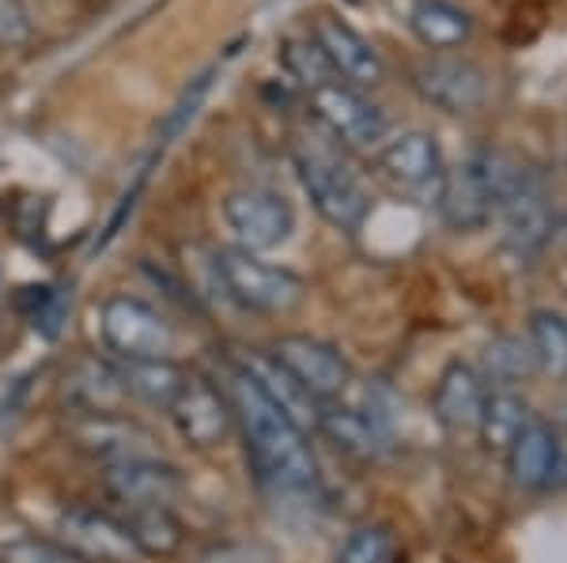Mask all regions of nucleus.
I'll use <instances>...</instances> for the list:
<instances>
[{"label": "nucleus", "instance_id": "21", "mask_svg": "<svg viewBox=\"0 0 567 563\" xmlns=\"http://www.w3.org/2000/svg\"><path fill=\"white\" fill-rule=\"evenodd\" d=\"M556 461H560V447H556L553 428L542 420H534L507 450L511 484L523 488V492H542V488L553 484Z\"/></svg>", "mask_w": 567, "mask_h": 563}, {"label": "nucleus", "instance_id": "26", "mask_svg": "<svg viewBox=\"0 0 567 563\" xmlns=\"http://www.w3.org/2000/svg\"><path fill=\"white\" fill-rule=\"evenodd\" d=\"M280 69L288 72V80L296 87H303V91H315V87H322L329 84V80H337V72L329 69V61L322 58V50H318V42L310 39H284L280 42Z\"/></svg>", "mask_w": 567, "mask_h": 563}, {"label": "nucleus", "instance_id": "28", "mask_svg": "<svg viewBox=\"0 0 567 563\" xmlns=\"http://www.w3.org/2000/svg\"><path fill=\"white\" fill-rule=\"evenodd\" d=\"M537 371V356L529 348V341L523 337H496L484 352V383H499V386H511V383H523L526 375Z\"/></svg>", "mask_w": 567, "mask_h": 563}, {"label": "nucleus", "instance_id": "13", "mask_svg": "<svg viewBox=\"0 0 567 563\" xmlns=\"http://www.w3.org/2000/svg\"><path fill=\"white\" fill-rule=\"evenodd\" d=\"M315 431H322L337 450H344L349 458L360 461H379L390 450V416L382 408L368 405H349V402H322L318 405V424Z\"/></svg>", "mask_w": 567, "mask_h": 563}, {"label": "nucleus", "instance_id": "23", "mask_svg": "<svg viewBox=\"0 0 567 563\" xmlns=\"http://www.w3.org/2000/svg\"><path fill=\"white\" fill-rule=\"evenodd\" d=\"M125 530L136 544L141 560H171L186 544V525L178 522V514L171 507H133L125 514Z\"/></svg>", "mask_w": 567, "mask_h": 563}, {"label": "nucleus", "instance_id": "24", "mask_svg": "<svg viewBox=\"0 0 567 563\" xmlns=\"http://www.w3.org/2000/svg\"><path fill=\"white\" fill-rule=\"evenodd\" d=\"M534 420H537V416L529 413V405L523 402V397H518L515 389L499 386V389H488V397H484L477 431H481V439H484V447H488V450L507 453L511 442H515Z\"/></svg>", "mask_w": 567, "mask_h": 563}, {"label": "nucleus", "instance_id": "11", "mask_svg": "<svg viewBox=\"0 0 567 563\" xmlns=\"http://www.w3.org/2000/svg\"><path fill=\"white\" fill-rule=\"evenodd\" d=\"M167 416L175 424V431L182 435V442L194 450H213L231 435L235 416H231V402L219 389L213 378L194 375L189 371L186 383L175 394V402L167 405Z\"/></svg>", "mask_w": 567, "mask_h": 563}, {"label": "nucleus", "instance_id": "6", "mask_svg": "<svg viewBox=\"0 0 567 563\" xmlns=\"http://www.w3.org/2000/svg\"><path fill=\"white\" fill-rule=\"evenodd\" d=\"M307 106L315 122L344 148H379L390 133L386 114L344 80H329V84L307 91Z\"/></svg>", "mask_w": 567, "mask_h": 563}, {"label": "nucleus", "instance_id": "16", "mask_svg": "<svg viewBox=\"0 0 567 563\" xmlns=\"http://www.w3.org/2000/svg\"><path fill=\"white\" fill-rule=\"evenodd\" d=\"M69 439L76 450L91 453L103 461H122L148 453V431L141 424H133L125 413H76V420L69 424Z\"/></svg>", "mask_w": 567, "mask_h": 563}, {"label": "nucleus", "instance_id": "20", "mask_svg": "<svg viewBox=\"0 0 567 563\" xmlns=\"http://www.w3.org/2000/svg\"><path fill=\"white\" fill-rule=\"evenodd\" d=\"M239 367L254 378V386H258L261 394L269 397V402L277 405L291 424H299L303 431L315 428V424H318V402L296 383V378L288 375V371L280 367L277 359L269 356V352H250Z\"/></svg>", "mask_w": 567, "mask_h": 563}, {"label": "nucleus", "instance_id": "7", "mask_svg": "<svg viewBox=\"0 0 567 563\" xmlns=\"http://www.w3.org/2000/svg\"><path fill=\"white\" fill-rule=\"evenodd\" d=\"M374 170H379V178L386 181L393 194H405V197H416V201L435 205L439 186H443V175H446V159L432 133L413 129V133H401V136H393V140L379 144Z\"/></svg>", "mask_w": 567, "mask_h": 563}, {"label": "nucleus", "instance_id": "22", "mask_svg": "<svg viewBox=\"0 0 567 563\" xmlns=\"http://www.w3.org/2000/svg\"><path fill=\"white\" fill-rule=\"evenodd\" d=\"M409 31L416 34V42L424 50H462L473 39V15L462 4H454V0H413Z\"/></svg>", "mask_w": 567, "mask_h": 563}, {"label": "nucleus", "instance_id": "32", "mask_svg": "<svg viewBox=\"0 0 567 563\" xmlns=\"http://www.w3.org/2000/svg\"><path fill=\"white\" fill-rule=\"evenodd\" d=\"M155 163H159V152H155V156H152V159L144 163V167L133 175L130 189H125L122 201H117V208H114V216H110L106 227H103V234H99V239H95V250H106L110 242H114L117 234H122V227L133 220V212H136V205H141V194H144V186H148V178H152V167H155Z\"/></svg>", "mask_w": 567, "mask_h": 563}, {"label": "nucleus", "instance_id": "12", "mask_svg": "<svg viewBox=\"0 0 567 563\" xmlns=\"http://www.w3.org/2000/svg\"><path fill=\"white\" fill-rule=\"evenodd\" d=\"M61 544L84 563H141V552L130 541L122 519L99 507H69L58 519Z\"/></svg>", "mask_w": 567, "mask_h": 563}, {"label": "nucleus", "instance_id": "2", "mask_svg": "<svg viewBox=\"0 0 567 563\" xmlns=\"http://www.w3.org/2000/svg\"><path fill=\"white\" fill-rule=\"evenodd\" d=\"M534 175L511 152L481 144L446 167L443 186H439V216L454 231H481L499 216V208L523 189V181Z\"/></svg>", "mask_w": 567, "mask_h": 563}, {"label": "nucleus", "instance_id": "31", "mask_svg": "<svg viewBox=\"0 0 567 563\" xmlns=\"http://www.w3.org/2000/svg\"><path fill=\"white\" fill-rule=\"evenodd\" d=\"M0 563H84L61 541L50 538H16L0 549Z\"/></svg>", "mask_w": 567, "mask_h": 563}, {"label": "nucleus", "instance_id": "5", "mask_svg": "<svg viewBox=\"0 0 567 563\" xmlns=\"http://www.w3.org/2000/svg\"><path fill=\"white\" fill-rule=\"evenodd\" d=\"M99 337L122 363L171 359L175 330L152 303L136 295H110L99 306Z\"/></svg>", "mask_w": 567, "mask_h": 563}, {"label": "nucleus", "instance_id": "4", "mask_svg": "<svg viewBox=\"0 0 567 563\" xmlns=\"http://www.w3.org/2000/svg\"><path fill=\"white\" fill-rule=\"evenodd\" d=\"M213 272H216L219 288H224V295L250 314H265V317L296 314L307 299V284L299 272L272 265L261 253H250L239 247L216 250Z\"/></svg>", "mask_w": 567, "mask_h": 563}, {"label": "nucleus", "instance_id": "19", "mask_svg": "<svg viewBox=\"0 0 567 563\" xmlns=\"http://www.w3.org/2000/svg\"><path fill=\"white\" fill-rule=\"evenodd\" d=\"M496 220L503 223V239H507V247L515 250L518 258H529V253H537L545 247L548 231H553V216H548L537 175H529L523 181V189L499 208Z\"/></svg>", "mask_w": 567, "mask_h": 563}, {"label": "nucleus", "instance_id": "14", "mask_svg": "<svg viewBox=\"0 0 567 563\" xmlns=\"http://www.w3.org/2000/svg\"><path fill=\"white\" fill-rule=\"evenodd\" d=\"M310 39L318 42V50H322V58L329 61V69H333L337 80H344V84L363 91V87H379L382 80H386V65H382L379 50H374L349 20H341V15L322 12L315 20Z\"/></svg>", "mask_w": 567, "mask_h": 563}, {"label": "nucleus", "instance_id": "3", "mask_svg": "<svg viewBox=\"0 0 567 563\" xmlns=\"http://www.w3.org/2000/svg\"><path fill=\"white\" fill-rule=\"evenodd\" d=\"M291 163H296L299 186L310 197L315 212L337 231H360L371 212V197L360 175L341 159V152L322 140L299 136L291 144Z\"/></svg>", "mask_w": 567, "mask_h": 563}, {"label": "nucleus", "instance_id": "29", "mask_svg": "<svg viewBox=\"0 0 567 563\" xmlns=\"http://www.w3.org/2000/svg\"><path fill=\"white\" fill-rule=\"evenodd\" d=\"M393 560H398V538H393L390 525L379 522L355 525L333 556V563H393Z\"/></svg>", "mask_w": 567, "mask_h": 563}, {"label": "nucleus", "instance_id": "10", "mask_svg": "<svg viewBox=\"0 0 567 563\" xmlns=\"http://www.w3.org/2000/svg\"><path fill=\"white\" fill-rule=\"evenodd\" d=\"M269 356L277 359L318 405L337 402L352 383V367H349V359L341 356V348H333L329 341L307 337V333H284L280 341H272Z\"/></svg>", "mask_w": 567, "mask_h": 563}, {"label": "nucleus", "instance_id": "1", "mask_svg": "<svg viewBox=\"0 0 567 563\" xmlns=\"http://www.w3.org/2000/svg\"><path fill=\"white\" fill-rule=\"evenodd\" d=\"M231 416L243 431L246 458L261 484H269L277 496H315L322 477H318V458L307 442V431L291 424L269 397L254 386V378L235 363L224 386Z\"/></svg>", "mask_w": 567, "mask_h": 563}, {"label": "nucleus", "instance_id": "27", "mask_svg": "<svg viewBox=\"0 0 567 563\" xmlns=\"http://www.w3.org/2000/svg\"><path fill=\"white\" fill-rule=\"evenodd\" d=\"M529 348L537 356V367H545L556 378H567V317L553 311H534V317H529Z\"/></svg>", "mask_w": 567, "mask_h": 563}, {"label": "nucleus", "instance_id": "25", "mask_svg": "<svg viewBox=\"0 0 567 563\" xmlns=\"http://www.w3.org/2000/svg\"><path fill=\"white\" fill-rule=\"evenodd\" d=\"M189 371L178 367L171 359H136V363H122V383H125V394L136 397L144 405H155V408H167L175 402V394L186 383Z\"/></svg>", "mask_w": 567, "mask_h": 563}, {"label": "nucleus", "instance_id": "8", "mask_svg": "<svg viewBox=\"0 0 567 563\" xmlns=\"http://www.w3.org/2000/svg\"><path fill=\"white\" fill-rule=\"evenodd\" d=\"M224 223L235 234V247L265 253L277 250L296 231V208L277 189H231L224 197Z\"/></svg>", "mask_w": 567, "mask_h": 563}, {"label": "nucleus", "instance_id": "34", "mask_svg": "<svg viewBox=\"0 0 567 563\" xmlns=\"http://www.w3.org/2000/svg\"><path fill=\"white\" fill-rule=\"evenodd\" d=\"M0 39L8 42L27 39V15L16 0H0Z\"/></svg>", "mask_w": 567, "mask_h": 563}, {"label": "nucleus", "instance_id": "17", "mask_svg": "<svg viewBox=\"0 0 567 563\" xmlns=\"http://www.w3.org/2000/svg\"><path fill=\"white\" fill-rule=\"evenodd\" d=\"M484 397H488V386H484L481 371L462 359H454L435 383L432 413L446 431H473L481 420Z\"/></svg>", "mask_w": 567, "mask_h": 563}, {"label": "nucleus", "instance_id": "15", "mask_svg": "<svg viewBox=\"0 0 567 563\" xmlns=\"http://www.w3.org/2000/svg\"><path fill=\"white\" fill-rule=\"evenodd\" d=\"M103 484L106 492L133 507H171L175 499L186 492V480H182L178 466L163 458H152V453H136V458H122V461H106L103 469Z\"/></svg>", "mask_w": 567, "mask_h": 563}, {"label": "nucleus", "instance_id": "33", "mask_svg": "<svg viewBox=\"0 0 567 563\" xmlns=\"http://www.w3.org/2000/svg\"><path fill=\"white\" fill-rule=\"evenodd\" d=\"M197 563H277V556L258 541H216L200 552Z\"/></svg>", "mask_w": 567, "mask_h": 563}, {"label": "nucleus", "instance_id": "9", "mask_svg": "<svg viewBox=\"0 0 567 563\" xmlns=\"http://www.w3.org/2000/svg\"><path fill=\"white\" fill-rule=\"evenodd\" d=\"M409 84L427 106L443 114H473L488 98V72L470 58L435 53L409 72Z\"/></svg>", "mask_w": 567, "mask_h": 563}, {"label": "nucleus", "instance_id": "18", "mask_svg": "<svg viewBox=\"0 0 567 563\" xmlns=\"http://www.w3.org/2000/svg\"><path fill=\"white\" fill-rule=\"evenodd\" d=\"M61 389H65V402L76 413H122V405L130 402L122 383V367H114V363L99 356H84L72 363Z\"/></svg>", "mask_w": 567, "mask_h": 563}, {"label": "nucleus", "instance_id": "30", "mask_svg": "<svg viewBox=\"0 0 567 563\" xmlns=\"http://www.w3.org/2000/svg\"><path fill=\"white\" fill-rule=\"evenodd\" d=\"M213 76H216V69H205L200 76H194L186 87H182V95L175 98V106L163 114L159 133H155V136H159V148H163V144H175L178 136L194 125V117L200 114V106H205L208 91H213Z\"/></svg>", "mask_w": 567, "mask_h": 563}]
</instances>
